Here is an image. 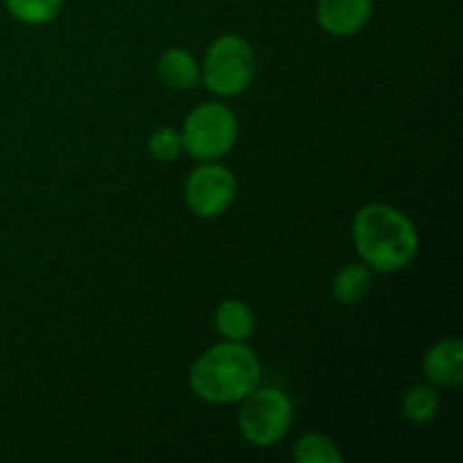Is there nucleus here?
<instances>
[{"instance_id":"nucleus-1","label":"nucleus","mask_w":463,"mask_h":463,"mask_svg":"<svg viewBox=\"0 0 463 463\" xmlns=\"http://www.w3.org/2000/svg\"><path fill=\"white\" fill-rule=\"evenodd\" d=\"M353 242L362 262L373 271H398L414 260L419 233L410 217L389 203L373 202L357 211Z\"/></svg>"},{"instance_id":"nucleus-2","label":"nucleus","mask_w":463,"mask_h":463,"mask_svg":"<svg viewBox=\"0 0 463 463\" xmlns=\"http://www.w3.org/2000/svg\"><path fill=\"white\" fill-rule=\"evenodd\" d=\"M262 369L256 353L244 342H222L203 351L188 373L193 393L213 405L240 402L260 387Z\"/></svg>"},{"instance_id":"nucleus-3","label":"nucleus","mask_w":463,"mask_h":463,"mask_svg":"<svg viewBox=\"0 0 463 463\" xmlns=\"http://www.w3.org/2000/svg\"><path fill=\"white\" fill-rule=\"evenodd\" d=\"M238 411L240 434L256 448L276 446L294 420V405L283 389L256 387Z\"/></svg>"},{"instance_id":"nucleus-4","label":"nucleus","mask_w":463,"mask_h":463,"mask_svg":"<svg viewBox=\"0 0 463 463\" xmlns=\"http://www.w3.org/2000/svg\"><path fill=\"white\" fill-rule=\"evenodd\" d=\"M181 143L197 161H215L229 154L238 140V118L226 104L203 102L188 113Z\"/></svg>"},{"instance_id":"nucleus-5","label":"nucleus","mask_w":463,"mask_h":463,"mask_svg":"<svg viewBox=\"0 0 463 463\" xmlns=\"http://www.w3.org/2000/svg\"><path fill=\"white\" fill-rule=\"evenodd\" d=\"M256 75V54L238 34H224L208 48L202 63V77L215 95H240Z\"/></svg>"},{"instance_id":"nucleus-6","label":"nucleus","mask_w":463,"mask_h":463,"mask_svg":"<svg viewBox=\"0 0 463 463\" xmlns=\"http://www.w3.org/2000/svg\"><path fill=\"white\" fill-rule=\"evenodd\" d=\"M235 176L229 167L206 161L197 170L190 172L185 181V203L193 215L211 220L222 215L235 197Z\"/></svg>"},{"instance_id":"nucleus-7","label":"nucleus","mask_w":463,"mask_h":463,"mask_svg":"<svg viewBox=\"0 0 463 463\" xmlns=\"http://www.w3.org/2000/svg\"><path fill=\"white\" fill-rule=\"evenodd\" d=\"M371 7V0H319L317 21L328 34L348 36L369 23Z\"/></svg>"},{"instance_id":"nucleus-8","label":"nucleus","mask_w":463,"mask_h":463,"mask_svg":"<svg viewBox=\"0 0 463 463\" xmlns=\"http://www.w3.org/2000/svg\"><path fill=\"white\" fill-rule=\"evenodd\" d=\"M423 373L434 387H459L463 383L461 339L437 342L423 357Z\"/></svg>"},{"instance_id":"nucleus-9","label":"nucleus","mask_w":463,"mask_h":463,"mask_svg":"<svg viewBox=\"0 0 463 463\" xmlns=\"http://www.w3.org/2000/svg\"><path fill=\"white\" fill-rule=\"evenodd\" d=\"M371 285H373V269L364 262H353V265H344L333 276L330 294L342 306H355L364 301L366 294L371 292Z\"/></svg>"},{"instance_id":"nucleus-10","label":"nucleus","mask_w":463,"mask_h":463,"mask_svg":"<svg viewBox=\"0 0 463 463\" xmlns=\"http://www.w3.org/2000/svg\"><path fill=\"white\" fill-rule=\"evenodd\" d=\"M158 77L170 89L188 90L197 86L199 66L190 52L181 48H170L158 59Z\"/></svg>"},{"instance_id":"nucleus-11","label":"nucleus","mask_w":463,"mask_h":463,"mask_svg":"<svg viewBox=\"0 0 463 463\" xmlns=\"http://www.w3.org/2000/svg\"><path fill=\"white\" fill-rule=\"evenodd\" d=\"M215 328L229 342H247L256 328L251 307L238 298L222 301L215 310Z\"/></svg>"},{"instance_id":"nucleus-12","label":"nucleus","mask_w":463,"mask_h":463,"mask_svg":"<svg viewBox=\"0 0 463 463\" xmlns=\"http://www.w3.org/2000/svg\"><path fill=\"white\" fill-rule=\"evenodd\" d=\"M439 407H441V398H439L437 389L430 384H416V387L407 389L402 396V414L411 423H428L437 416Z\"/></svg>"},{"instance_id":"nucleus-13","label":"nucleus","mask_w":463,"mask_h":463,"mask_svg":"<svg viewBox=\"0 0 463 463\" xmlns=\"http://www.w3.org/2000/svg\"><path fill=\"white\" fill-rule=\"evenodd\" d=\"M292 457L297 463H342L344 455L333 439L324 434H306L294 446Z\"/></svg>"},{"instance_id":"nucleus-14","label":"nucleus","mask_w":463,"mask_h":463,"mask_svg":"<svg viewBox=\"0 0 463 463\" xmlns=\"http://www.w3.org/2000/svg\"><path fill=\"white\" fill-rule=\"evenodd\" d=\"M9 14L27 25H43L61 9V0H5Z\"/></svg>"},{"instance_id":"nucleus-15","label":"nucleus","mask_w":463,"mask_h":463,"mask_svg":"<svg viewBox=\"0 0 463 463\" xmlns=\"http://www.w3.org/2000/svg\"><path fill=\"white\" fill-rule=\"evenodd\" d=\"M149 154L158 161H175L181 152H184V143H181V134L172 127H163V129L154 131L149 136L147 143Z\"/></svg>"}]
</instances>
